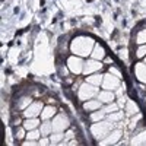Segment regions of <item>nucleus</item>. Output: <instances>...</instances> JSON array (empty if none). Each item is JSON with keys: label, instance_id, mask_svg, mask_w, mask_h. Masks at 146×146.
Returning a JSON list of instances; mask_svg holds the SVG:
<instances>
[{"label": "nucleus", "instance_id": "f257e3e1", "mask_svg": "<svg viewBox=\"0 0 146 146\" xmlns=\"http://www.w3.org/2000/svg\"><path fill=\"white\" fill-rule=\"evenodd\" d=\"M95 40L86 35H79L76 38H73L70 42V51L75 56H80V57H91V53L95 47Z\"/></svg>", "mask_w": 146, "mask_h": 146}, {"label": "nucleus", "instance_id": "f03ea898", "mask_svg": "<svg viewBox=\"0 0 146 146\" xmlns=\"http://www.w3.org/2000/svg\"><path fill=\"white\" fill-rule=\"evenodd\" d=\"M114 126H115V123L110 121L108 118H107V120H101V121H96V123H94V124L91 126V133H92V136H94L95 139L101 140V139H104L111 130H114Z\"/></svg>", "mask_w": 146, "mask_h": 146}, {"label": "nucleus", "instance_id": "7ed1b4c3", "mask_svg": "<svg viewBox=\"0 0 146 146\" xmlns=\"http://www.w3.org/2000/svg\"><path fill=\"white\" fill-rule=\"evenodd\" d=\"M100 91H98V86H95L92 83H88V82H83L80 86H79V91H78V98L80 101H88V100H92L95 96H98Z\"/></svg>", "mask_w": 146, "mask_h": 146}, {"label": "nucleus", "instance_id": "20e7f679", "mask_svg": "<svg viewBox=\"0 0 146 146\" xmlns=\"http://www.w3.org/2000/svg\"><path fill=\"white\" fill-rule=\"evenodd\" d=\"M83 66H85V60L80 56H69L67 57V69L73 73V75H80L83 73Z\"/></svg>", "mask_w": 146, "mask_h": 146}, {"label": "nucleus", "instance_id": "39448f33", "mask_svg": "<svg viewBox=\"0 0 146 146\" xmlns=\"http://www.w3.org/2000/svg\"><path fill=\"white\" fill-rule=\"evenodd\" d=\"M51 123H53V131H64L70 126V121H69V118L64 113L56 114L51 118Z\"/></svg>", "mask_w": 146, "mask_h": 146}, {"label": "nucleus", "instance_id": "423d86ee", "mask_svg": "<svg viewBox=\"0 0 146 146\" xmlns=\"http://www.w3.org/2000/svg\"><path fill=\"white\" fill-rule=\"evenodd\" d=\"M121 85V79L117 78L115 75H113V73H105L104 75V79H102V83L101 86L102 89H108V91H114V89H118Z\"/></svg>", "mask_w": 146, "mask_h": 146}, {"label": "nucleus", "instance_id": "0eeeda50", "mask_svg": "<svg viewBox=\"0 0 146 146\" xmlns=\"http://www.w3.org/2000/svg\"><path fill=\"white\" fill-rule=\"evenodd\" d=\"M104 67V62L101 60H96V58H88L85 60V66H83V75H92V73H96L100 72L101 69Z\"/></svg>", "mask_w": 146, "mask_h": 146}, {"label": "nucleus", "instance_id": "6e6552de", "mask_svg": "<svg viewBox=\"0 0 146 146\" xmlns=\"http://www.w3.org/2000/svg\"><path fill=\"white\" fill-rule=\"evenodd\" d=\"M42 108H44L42 102L32 101L25 110H23V117H27V118H29V117H38L42 113Z\"/></svg>", "mask_w": 146, "mask_h": 146}, {"label": "nucleus", "instance_id": "1a4fd4ad", "mask_svg": "<svg viewBox=\"0 0 146 146\" xmlns=\"http://www.w3.org/2000/svg\"><path fill=\"white\" fill-rule=\"evenodd\" d=\"M121 136H123V131H121V129H114L108 133V135L100 140V145H117L121 139Z\"/></svg>", "mask_w": 146, "mask_h": 146}, {"label": "nucleus", "instance_id": "9d476101", "mask_svg": "<svg viewBox=\"0 0 146 146\" xmlns=\"http://www.w3.org/2000/svg\"><path fill=\"white\" fill-rule=\"evenodd\" d=\"M135 76L140 83H146V63L137 62L135 64Z\"/></svg>", "mask_w": 146, "mask_h": 146}, {"label": "nucleus", "instance_id": "9b49d317", "mask_svg": "<svg viewBox=\"0 0 146 146\" xmlns=\"http://www.w3.org/2000/svg\"><path fill=\"white\" fill-rule=\"evenodd\" d=\"M102 104H110V102H114V100H115V94L113 92V91H108V89H102V91H100V94H98V96H96Z\"/></svg>", "mask_w": 146, "mask_h": 146}, {"label": "nucleus", "instance_id": "f8f14e48", "mask_svg": "<svg viewBox=\"0 0 146 146\" xmlns=\"http://www.w3.org/2000/svg\"><path fill=\"white\" fill-rule=\"evenodd\" d=\"M102 102L100 101V100H88V101H83V110L85 111H88V113H92V111H95V110H100V108H102Z\"/></svg>", "mask_w": 146, "mask_h": 146}, {"label": "nucleus", "instance_id": "ddd939ff", "mask_svg": "<svg viewBox=\"0 0 146 146\" xmlns=\"http://www.w3.org/2000/svg\"><path fill=\"white\" fill-rule=\"evenodd\" d=\"M130 145H146V129H142L140 131L135 133L130 140Z\"/></svg>", "mask_w": 146, "mask_h": 146}, {"label": "nucleus", "instance_id": "4468645a", "mask_svg": "<svg viewBox=\"0 0 146 146\" xmlns=\"http://www.w3.org/2000/svg\"><path fill=\"white\" fill-rule=\"evenodd\" d=\"M102 79H104V75L100 73V72H96V73H92V75H88L86 78H85V82L92 83V85H95V86H101Z\"/></svg>", "mask_w": 146, "mask_h": 146}, {"label": "nucleus", "instance_id": "2eb2a0df", "mask_svg": "<svg viewBox=\"0 0 146 146\" xmlns=\"http://www.w3.org/2000/svg\"><path fill=\"white\" fill-rule=\"evenodd\" d=\"M91 57L92 58H96V60H101V62H102V60L105 58V48L101 44H95L94 50L91 53Z\"/></svg>", "mask_w": 146, "mask_h": 146}, {"label": "nucleus", "instance_id": "dca6fc26", "mask_svg": "<svg viewBox=\"0 0 146 146\" xmlns=\"http://www.w3.org/2000/svg\"><path fill=\"white\" fill-rule=\"evenodd\" d=\"M57 113V108L53 105H45L42 108V113H41V120H51Z\"/></svg>", "mask_w": 146, "mask_h": 146}, {"label": "nucleus", "instance_id": "f3484780", "mask_svg": "<svg viewBox=\"0 0 146 146\" xmlns=\"http://www.w3.org/2000/svg\"><path fill=\"white\" fill-rule=\"evenodd\" d=\"M41 126V121L38 120V117H29L27 118L25 121H23V127L28 130H34V129H38Z\"/></svg>", "mask_w": 146, "mask_h": 146}, {"label": "nucleus", "instance_id": "a211bd4d", "mask_svg": "<svg viewBox=\"0 0 146 146\" xmlns=\"http://www.w3.org/2000/svg\"><path fill=\"white\" fill-rule=\"evenodd\" d=\"M40 130H41L42 136H50L53 133V123H51V120H42V123L40 126Z\"/></svg>", "mask_w": 146, "mask_h": 146}, {"label": "nucleus", "instance_id": "6ab92c4d", "mask_svg": "<svg viewBox=\"0 0 146 146\" xmlns=\"http://www.w3.org/2000/svg\"><path fill=\"white\" fill-rule=\"evenodd\" d=\"M137 113H139V107H137V104H136L135 101L129 100V101L126 102V115L131 117V115H135V114H137Z\"/></svg>", "mask_w": 146, "mask_h": 146}, {"label": "nucleus", "instance_id": "aec40b11", "mask_svg": "<svg viewBox=\"0 0 146 146\" xmlns=\"http://www.w3.org/2000/svg\"><path fill=\"white\" fill-rule=\"evenodd\" d=\"M105 111L102 108H100V110H95V111H92L91 114H89V118H91V121L92 123H96V121H101V120H104L105 118Z\"/></svg>", "mask_w": 146, "mask_h": 146}, {"label": "nucleus", "instance_id": "412c9836", "mask_svg": "<svg viewBox=\"0 0 146 146\" xmlns=\"http://www.w3.org/2000/svg\"><path fill=\"white\" fill-rule=\"evenodd\" d=\"M63 140H64L63 131H53L51 135H50V142H51V145H60Z\"/></svg>", "mask_w": 146, "mask_h": 146}, {"label": "nucleus", "instance_id": "4be33fe9", "mask_svg": "<svg viewBox=\"0 0 146 146\" xmlns=\"http://www.w3.org/2000/svg\"><path fill=\"white\" fill-rule=\"evenodd\" d=\"M124 115H126V113H123V111H114V113H111V114H108V120L110 121H113V123H118V121H121L124 118Z\"/></svg>", "mask_w": 146, "mask_h": 146}, {"label": "nucleus", "instance_id": "5701e85b", "mask_svg": "<svg viewBox=\"0 0 146 146\" xmlns=\"http://www.w3.org/2000/svg\"><path fill=\"white\" fill-rule=\"evenodd\" d=\"M41 136H42V135H41V130H40V127H38V129H34V130H28L25 139H29V140H40Z\"/></svg>", "mask_w": 146, "mask_h": 146}, {"label": "nucleus", "instance_id": "b1692460", "mask_svg": "<svg viewBox=\"0 0 146 146\" xmlns=\"http://www.w3.org/2000/svg\"><path fill=\"white\" fill-rule=\"evenodd\" d=\"M102 110L105 111V114L108 115V114H111V113H114V111H118L120 105L115 104V102H110V104H104V105H102Z\"/></svg>", "mask_w": 146, "mask_h": 146}, {"label": "nucleus", "instance_id": "393cba45", "mask_svg": "<svg viewBox=\"0 0 146 146\" xmlns=\"http://www.w3.org/2000/svg\"><path fill=\"white\" fill-rule=\"evenodd\" d=\"M31 102H32L31 96H22V98L19 100V102H18V108H19V110H25Z\"/></svg>", "mask_w": 146, "mask_h": 146}, {"label": "nucleus", "instance_id": "a878e982", "mask_svg": "<svg viewBox=\"0 0 146 146\" xmlns=\"http://www.w3.org/2000/svg\"><path fill=\"white\" fill-rule=\"evenodd\" d=\"M136 44L137 45H142V44H146V28L145 29H140L136 35Z\"/></svg>", "mask_w": 146, "mask_h": 146}, {"label": "nucleus", "instance_id": "bb28decb", "mask_svg": "<svg viewBox=\"0 0 146 146\" xmlns=\"http://www.w3.org/2000/svg\"><path fill=\"white\" fill-rule=\"evenodd\" d=\"M25 130H27V129L23 127V126H22V127H16V129H15V137H16L18 140H23V139L27 137Z\"/></svg>", "mask_w": 146, "mask_h": 146}, {"label": "nucleus", "instance_id": "cd10ccee", "mask_svg": "<svg viewBox=\"0 0 146 146\" xmlns=\"http://www.w3.org/2000/svg\"><path fill=\"white\" fill-rule=\"evenodd\" d=\"M136 57L137 58H145L146 57V44L137 45V48H136Z\"/></svg>", "mask_w": 146, "mask_h": 146}, {"label": "nucleus", "instance_id": "c85d7f7f", "mask_svg": "<svg viewBox=\"0 0 146 146\" xmlns=\"http://www.w3.org/2000/svg\"><path fill=\"white\" fill-rule=\"evenodd\" d=\"M73 137H75V131H73L72 129H67V131L64 133V140H63L62 143H63V145H67V142L72 140Z\"/></svg>", "mask_w": 146, "mask_h": 146}, {"label": "nucleus", "instance_id": "c756f323", "mask_svg": "<svg viewBox=\"0 0 146 146\" xmlns=\"http://www.w3.org/2000/svg\"><path fill=\"white\" fill-rule=\"evenodd\" d=\"M108 72H110V73H113V75H115V76H117V78H120V79L123 78V75H121V72H120V70H118L115 66H111Z\"/></svg>", "mask_w": 146, "mask_h": 146}, {"label": "nucleus", "instance_id": "7c9ffc66", "mask_svg": "<svg viewBox=\"0 0 146 146\" xmlns=\"http://www.w3.org/2000/svg\"><path fill=\"white\" fill-rule=\"evenodd\" d=\"M22 145H28V146H35V145H40L38 140H29V139H25L22 142Z\"/></svg>", "mask_w": 146, "mask_h": 146}, {"label": "nucleus", "instance_id": "2f4dec72", "mask_svg": "<svg viewBox=\"0 0 146 146\" xmlns=\"http://www.w3.org/2000/svg\"><path fill=\"white\" fill-rule=\"evenodd\" d=\"M118 54H120V57H121V58H127V54H129V51H127V50H121Z\"/></svg>", "mask_w": 146, "mask_h": 146}, {"label": "nucleus", "instance_id": "473e14b6", "mask_svg": "<svg viewBox=\"0 0 146 146\" xmlns=\"http://www.w3.org/2000/svg\"><path fill=\"white\" fill-rule=\"evenodd\" d=\"M67 145H78V142H76V140H69Z\"/></svg>", "mask_w": 146, "mask_h": 146}, {"label": "nucleus", "instance_id": "72a5a7b5", "mask_svg": "<svg viewBox=\"0 0 146 146\" xmlns=\"http://www.w3.org/2000/svg\"><path fill=\"white\" fill-rule=\"evenodd\" d=\"M143 62H145V63H146V57H145V58H143Z\"/></svg>", "mask_w": 146, "mask_h": 146}]
</instances>
